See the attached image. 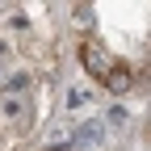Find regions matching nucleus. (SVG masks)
<instances>
[{
	"mask_svg": "<svg viewBox=\"0 0 151 151\" xmlns=\"http://www.w3.org/2000/svg\"><path fill=\"white\" fill-rule=\"evenodd\" d=\"M80 59H84L88 76H97V80H105V76L113 71V59H109V50H105L101 42H84V46H80Z\"/></svg>",
	"mask_w": 151,
	"mask_h": 151,
	"instance_id": "1",
	"label": "nucleus"
},
{
	"mask_svg": "<svg viewBox=\"0 0 151 151\" xmlns=\"http://www.w3.org/2000/svg\"><path fill=\"white\" fill-rule=\"evenodd\" d=\"M105 84H109L113 92H126V88H130V71H126V67H113V71L105 76Z\"/></svg>",
	"mask_w": 151,
	"mask_h": 151,
	"instance_id": "2",
	"label": "nucleus"
},
{
	"mask_svg": "<svg viewBox=\"0 0 151 151\" xmlns=\"http://www.w3.org/2000/svg\"><path fill=\"white\" fill-rule=\"evenodd\" d=\"M80 139H88V143H97V139H101V126H80Z\"/></svg>",
	"mask_w": 151,
	"mask_h": 151,
	"instance_id": "3",
	"label": "nucleus"
}]
</instances>
